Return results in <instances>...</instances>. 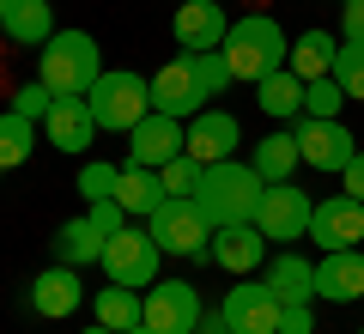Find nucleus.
Segmentation results:
<instances>
[{
    "mask_svg": "<svg viewBox=\"0 0 364 334\" xmlns=\"http://www.w3.org/2000/svg\"><path fill=\"white\" fill-rule=\"evenodd\" d=\"M128 334H152V328H146V322H140V328H128Z\"/></svg>",
    "mask_w": 364,
    "mask_h": 334,
    "instance_id": "58836bf2",
    "label": "nucleus"
},
{
    "mask_svg": "<svg viewBox=\"0 0 364 334\" xmlns=\"http://www.w3.org/2000/svg\"><path fill=\"white\" fill-rule=\"evenodd\" d=\"M310 244L322 249H364V201L352 194H328L310 207Z\"/></svg>",
    "mask_w": 364,
    "mask_h": 334,
    "instance_id": "9b49d317",
    "label": "nucleus"
},
{
    "mask_svg": "<svg viewBox=\"0 0 364 334\" xmlns=\"http://www.w3.org/2000/svg\"><path fill=\"white\" fill-rule=\"evenodd\" d=\"M0 31H6L18 49H43V43L55 37V13H49V0H6Z\"/></svg>",
    "mask_w": 364,
    "mask_h": 334,
    "instance_id": "aec40b11",
    "label": "nucleus"
},
{
    "mask_svg": "<svg viewBox=\"0 0 364 334\" xmlns=\"http://www.w3.org/2000/svg\"><path fill=\"white\" fill-rule=\"evenodd\" d=\"M310 194L298 182H267L261 189V207H255V231L267 244H304L310 237Z\"/></svg>",
    "mask_w": 364,
    "mask_h": 334,
    "instance_id": "39448f33",
    "label": "nucleus"
},
{
    "mask_svg": "<svg viewBox=\"0 0 364 334\" xmlns=\"http://www.w3.org/2000/svg\"><path fill=\"white\" fill-rule=\"evenodd\" d=\"M13 110H18V116H31V122H43V116L55 110V91L43 85V79H31V85L13 91Z\"/></svg>",
    "mask_w": 364,
    "mask_h": 334,
    "instance_id": "473e14b6",
    "label": "nucleus"
},
{
    "mask_svg": "<svg viewBox=\"0 0 364 334\" xmlns=\"http://www.w3.org/2000/svg\"><path fill=\"white\" fill-rule=\"evenodd\" d=\"M340 177H346V194H352V201H364V152H352V165L340 170Z\"/></svg>",
    "mask_w": 364,
    "mask_h": 334,
    "instance_id": "e433bc0d",
    "label": "nucleus"
},
{
    "mask_svg": "<svg viewBox=\"0 0 364 334\" xmlns=\"http://www.w3.org/2000/svg\"><path fill=\"white\" fill-rule=\"evenodd\" d=\"M334 55H340V43H334V31H304V37H291V73L310 85V79H328L334 73Z\"/></svg>",
    "mask_w": 364,
    "mask_h": 334,
    "instance_id": "4be33fe9",
    "label": "nucleus"
},
{
    "mask_svg": "<svg viewBox=\"0 0 364 334\" xmlns=\"http://www.w3.org/2000/svg\"><path fill=\"white\" fill-rule=\"evenodd\" d=\"M340 6H346V0H340Z\"/></svg>",
    "mask_w": 364,
    "mask_h": 334,
    "instance_id": "a19ab883",
    "label": "nucleus"
},
{
    "mask_svg": "<svg viewBox=\"0 0 364 334\" xmlns=\"http://www.w3.org/2000/svg\"><path fill=\"white\" fill-rule=\"evenodd\" d=\"M0 13H6V0H0Z\"/></svg>",
    "mask_w": 364,
    "mask_h": 334,
    "instance_id": "ea45409f",
    "label": "nucleus"
},
{
    "mask_svg": "<svg viewBox=\"0 0 364 334\" xmlns=\"http://www.w3.org/2000/svg\"><path fill=\"white\" fill-rule=\"evenodd\" d=\"M158 256H164V249L152 244V231H116L104 244V261H97V268L109 273V286H134V292H146V286H158Z\"/></svg>",
    "mask_w": 364,
    "mask_h": 334,
    "instance_id": "6e6552de",
    "label": "nucleus"
},
{
    "mask_svg": "<svg viewBox=\"0 0 364 334\" xmlns=\"http://www.w3.org/2000/svg\"><path fill=\"white\" fill-rule=\"evenodd\" d=\"M43 140L61 146V152H85L97 140V116H91L85 98H55V110L43 116Z\"/></svg>",
    "mask_w": 364,
    "mask_h": 334,
    "instance_id": "6ab92c4d",
    "label": "nucleus"
},
{
    "mask_svg": "<svg viewBox=\"0 0 364 334\" xmlns=\"http://www.w3.org/2000/svg\"><path fill=\"white\" fill-rule=\"evenodd\" d=\"M279 334H316L310 298H286V310H279Z\"/></svg>",
    "mask_w": 364,
    "mask_h": 334,
    "instance_id": "f704fd0d",
    "label": "nucleus"
},
{
    "mask_svg": "<svg viewBox=\"0 0 364 334\" xmlns=\"http://www.w3.org/2000/svg\"><path fill=\"white\" fill-rule=\"evenodd\" d=\"M255 103L267 110L273 122H298L304 116V79L291 73V67H279V73H267L255 85Z\"/></svg>",
    "mask_w": 364,
    "mask_h": 334,
    "instance_id": "b1692460",
    "label": "nucleus"
},
{
    "mask_svg": "<svg viewBox=\"0 0 364 334\" xmlns=\"http://www.w3.org/2000/svg\"><path fill=\"white\" fill-rule=\"evenodd\" d=\"M104 73V55H97V37L91 31H55L37 49V79L55 91V98H85Z\"/></svg>",
    "mask_w": 364,
    "mask_h": 334,
    "instance_id": "7ed1b4c3",
    "label": "nucleus"
},
{
    "mask_svg": "<svg viewBox=\"0 0 364 334\" xmlns=\"http://www.w3.org/2000/svg\"><path fill=\"white\" fill-rule=\"evenodd\" d=\"M37 128H43V122L18 116V110H6V116H0V170L25 165V158L37 152Z\"/></svg>",
    "mask_w": 364,
    "mask_h": 334,
    "instance_id": "c85d7f7f",
    "label": "nucleus"
},
{
    "mask_svg": "<svg viewBox=\"0 0 364 334\" xmlns=\"http://www.w3.org/2000/svg\"><path fill=\"white\" fill-rule=\"evenodd\" d=\"M200 261H219L225 273H255L261 261H267V237H261L255 225H219Z\"/></svg>",
    "mask_w": 364,
    "mask_h": 334,
    "instance_id": "a211bd4d",
    "label": "nucleus"
},
{
    "mask_svg": "<svg viewBox=\"0 0 364 334\" xmlns=\"http://www.w3.org/2000/svg\"><path fill=\"white\" fill-rule=\"evenodd\" d=\"M85 219H91L104 237H116V231H128V219H134V213L116 201V194H109V201H91V207H85Z\"/></svg>",
    "mask_w": 364,
    "mask_h": 334,
    "instance_id": "72a5a7b5",
    "label": "nucleus"
},
{
    "mask_svg": "<svg viewBox=\"0 0 364 334\" xmlns=\"http://www.w3.org/2000/svg\"><path fill=\"white\" fill-rule=\"evenodd\" d=\"M116 201L128 207L134 219H152L164 189H158V170H140V165H122V182H116Z\"/></svg>",
    "mask_w": 364,
    "mask_h": 334,
    "instance_id": "bb28decb",
    "label": "nucleus"
},
{
    "mask_svg": "<svg viewBox=\"0 0 364 334\" xmlns=\"http://www.w3.org/2000/svg\"><path fill=\"white\" fill-rule=\"evenodd\" d=\"M182 146H188V122H182V116H164V110H152V116L128 134V165L158 170V165H170Z\"/></svg>",
    "mask_w": 364,
    "mask_h": 334,
    "instance_id": "f8f14e48",
    "label": "nucleus"
},
{
    "mask_svg": "<svg viewBox=\"0 0 364 334\" xmlns=\"http://www.w3.org/2000/svg\"><path fill=\"white\" fill-rule=\"evenodd\" d=\"M334 85L346 91V103H364V43H346V37H340V55H334Z\"/></svg>",
    "mask_w": 364,
    "mask_h": 334,
    "instance_id": "c756f323",
    "label": "nucleus"
},
{
    "mask_svg": "<svg viewBox=\"0 0 364 334\" xmlns=\"http://www.w3.org/2000/svg\"><path fill=\"white\" fill-rule=\"evenodd\" d=\"M237 140H243V128H237L231 110H200V116H188V146L182 152L200 158V165H219V158H237Z\"/></svg>",
    "mask_w": 364,
    "mask_h": 334,
    "instance_id": "2eb2a0df",
    "label": "nucleus"
},
{
    "mask_svg": "<svg viewBox=\"0 0 364 334\" xmlns=\"http://www.w3.org/2000/svg\"><path fill=\"white\" fill-rule=\"evenodd\" d=\"M225 61H231V73H237V79L261 85L267 73H279V67L291 61V37L279 31V19H273V13H243V19H231Z\"/></svg>",
    "mask_w": 364,
    "mask_h": 334,
    "instance_id": "f257e3e1",
    "label": "nucleus"
},
{
    "mask_svg": "<svg viewBox=\"0 0 364 334\" xmlns=\"http://www.w3.org/2000/svg\"><path fill=\"white\" fill-rule=\"evenodd\" d=\"M170 31H176V43L188 55H195V49H225V37H231V13H225V0H182L176 19H170Z\"/></svg>",
    "mask_w": 364,
    "mask_h": 334,
    "instance_id": "ddd939ff",
    "label": "nucleus"
},
{
    "mask_svg": "<svg viewBox=\"0 0 364 334\" xmlns=\"http://www.w3.org/2000/svg\"><path fill=\"white\" fill-rule=\"evenodd\" d=\"M298 152H304V165L310 170H346L352 165V152H358V140H352V128L340 116H298Z\"/></svg>",
    "mask_w": 364,
    "mask_h": 334,
    "instance_id": "1a4fd4ad",
    "label": "nucleus"
},
{
    "mask_svg": "<svg viewBox=\"0 0 364 334\" xmlns=\"http://www.w3.org/2000/svg\"><path fill=\"white\" fill-rule=\"evenodd\" d=\"M85 103L97 116V134H134L152 116V79H140L134 67H104L97 85L85 91Z\"/></svg>",
    "mask_w": 364,
    "mask_h": 334,
    "instance_id": "20e7f679",
    "label": "nucleus"
},
{
    "mask_svg": "<svg viewBox=\"0 0 364 334\" xmlns=\"http://www.w3.org/2000/svg\"><path fill=\"white\" fill-rule=\"evenodd\" d=\"M316 298H328V304H364V249H328L316 261Z\"/></svg>",
    "mask_w": 364,
    "mask_h": 334,
    "instance_id": "dca6fc26",
    "label": "nucleus"
},
{
    "mask_svg": "<svg viewBox=\"0 0 364 334\" xmlns=\"http://www.w3.org/2000/svg\"><path fill=\"white\" fill-rule=\"evenodd\" d=\"M340 110H346V91L334 85V73L304 85V116H340Z\"/></svg>",
    "mask_w": 364,
    "mask_h": 334,
    "instance_id": "2f4dec72",
    "label": "nucleus"
},
{
    "mask_svg": "<svg viewBox=\"0 0 364 334\" xmlns=\"http://www.w3.org/2000/svg\"><path fill=\"white\" fill-rule=\"evenodd\" d=\"M279 310H286V298L273 292L267 280H249V273H243V280L225 292L219 316H225L231 334H279Z\"/></svg>",
    "mask_w": 364,
    "mask_h": 334,
    "instance_id": "0eeeda50",
    "label": "nucleus"
},
{
    "mask_svg": "<svg viewBox=\"0 0 364 334\" xmlns=\"http://www.w3.org/2000/svg\"><path fill=\"white\" fill-rule=\"evenodd\" d=\"M104 244H109V237L79 213V219H67L61 231H55V261H67V268H91V261H104Z\"/></svg>",
    "mask_w": 364,
    "mask_h": 334,
    "instance_id": "412c9836",
    "label": "nucleus"
},
{
    "mask_svg": "<svg viewBox=\"0 0 364 334\" xmlns=\"http://www.w3.org/2000/svg\"><path fill=\"white\" fill-rule=\"evenodd\" d=\"M261 280H267L279 298H316V261H304V256L286 249V256H267Z\"/></svg>",
    "mask_w": 364,
    "mask_h": 334,
    "instance_id": "393cba45",
    "label": "nucleus"
},
{
    "mask_svg": "<svg viewBox=\"0 0 364 334\" xmlns=\"http://www.w3.org/2000/svg\"><path fill=\"white\" fill-rule=\"evenodd\" d=\"M249 165L261 170V182H291V170L304 165L298 134H267V140H255V158H249Z\"/></svg>",
    "mask_w": 364,
    "mask_h": 334,
    "instance_id": "a878e982",
    "label": "nucleus"
},
{
    "mask_svg": "<svg viewBox=\"0 0 364 334\" xmlns=\"http://www.w3.org/2000/svg\"><path fill=\"white\" fill-rule=\"evenodd\" d=\"M358 334H364V328H358Z\"/></svg>",
    "mask_w": 364,
    "mask_h": 334,
    "instance_id": "79ce46f5",
    "label": "nucleus"
},
{
    "mask_svg": "<svg viewBox=\"0 0 364 334\" xmlns=\"http://www.w3.org/2000/svg\"><path fill=\"white\" fill-rule=\"evenodd\" d=\"M85 334H116V328H104V322H91V328H85Z\"/></svg>",
    "mask_w": 364,
    "mask_h": 334,
    "instance_id": "4c0bfd02",
    "label": "nucleus"
},
{
    "mask_svg": "<svg viewBox=\"0 0 364 334\" xmlns=\"http://www.w3.org/2000/svg\"><path fill=\"white\" fill-rule=\"evenodd\" d=\"M146 231H152V244L164 256H207V244H213V225L195 201H158V213L146 219Z\"/></svg>",
    "mask_w": 364,
    "mask_h": 334,
    "instance_id": "423d86ee",
    "label": "nucleus"
},
{
    "mask_svg": "<svg viewBox=\"0 0 364 334\" xmlns=\"http://www.w3.org/2000/svg\"><path fill=\"white\" fill-rule=\"evenodd\" d=\"M158 189H164V201H195L200 189H207V165L188 152H176L170 165H158Z\"/></svg>",
    "mask_w": 364,
    "mask_h": 334,
    "instance_id": "cd10ccee",
    "label": "nucleus"
},
{
    "mask_svg": "<svg viewBox=\"0 0 364 334\" xmlns=\"http://www.w3.org/2000/svg\"><path fill=\"white\" fill-rule=\"evenodd\" d=\"M116 182H122V165H104V158L79 165V194H85V201H109Z\"/></svg>",
    "mask_w": 364,
    "mask_h": 334,
    "instance_id": "7c9ffc66",
    "label": "nucleus"
},
{
    "mask_svg": "<svg viewBox=\"0 0 364 334\" xmlns=\"http://www.w3.org/2000/svg\"><path fill=\"white\" fill-rule=\"evenodd\" d=\"M152 110H164V116H200L207 110V91H200L195 67H188V55H176V61H164L152 73Z\"/></svg>",
    "mask_w": 364,
    "mask_h": 334,
    "instance_id": "4468645a",
    "label": "nucleus"
},
{
    "mask_svg": "<svg viewBox=\"0 0 364 334\" xmlns=\"http://www.w3.org/2000/svg\"><path fill=\"white\" fill-rule=\"evenodd\" d=\"M261 170L243 165V158H219V165H207V189L195 194V207L207 213V225L219 231V225H255V207H261Z\"/></svg>",
    "mask_w": 364,
    "mask_h": 334,
    "instance_id": "f03ea898",
    "label": "nucleus"
},
{
    "mask_svg": "<svg viewBox=\"0 0 364 334\" xmlns=\"http://www.w3.org/2000/svg\"><path fill=\"white\" fill-rule=\"evenodd\" d=\"M340 37L364 43V0H346V6H340Z\"/></svg>",
    "mask_w": 364,
    "mask_h": 334,
    "instance_id": "c9c22d12",
    "label": "nucleus"
},
{
    "mask_svg": "<svg viewBox=\"0 0 364 334\" xmlns=\"http://www.w3.org/2000/svg\"><path fill=\"white\" fill-rule=\"evenodd\" d=\"M91 310H97L104 328L128 334V328L146 322V292H134V286H104V292H91Z\"/></svg>",
    "mask_w": 364,
    "mask_h": 334,
    "instance_id": "5701e85b",
    "label": "nucleus"
},
{
    "mask_svg": "<svg viewBox=\"0 0 364 334\" xmlns=\"http://www.w3.org/2000/svg\"><path fill=\"white\" fill-rule=\"evenodd\" d=\"M200 292L188 280H158L146 286V328L152 334H195L200 328Z\"/></svg>",
    "mask_w": 364,
    "mask_h": 334,
    "instance_id": "9d476101",
    "label": "nucleus"
},
{
    "mask_svg": "<svg viewBox=\"0 0 364 334\" xmlns=\"http://www.w3.org/2000/svg\"><path fill=\"white\" fill-rule=\"evenodd\" d=\"M79 304H85V286H79V268H67V261H55V268H43L37 280H31V310H37L43 322L73 316Z\"/></svg>",
    "mask_w": 364,
    "mask_h": 334,
    "instance_id": "f3484780",
    "label": "nucleus"
}]
</instances>
